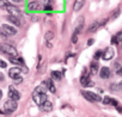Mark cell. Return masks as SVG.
I'll return each instance as SVG.
<instances>
[{"label":"cell","mask_w":122,"mask_h":117,"mask_svg":"<svg viewBox=\"0 0 122 117\" xmlns=\"http://www.w3.org/2000/svg\"><path fill=\"white\" fill-rule=\"evenodd\" d=\"M32 99L40 106L47 100V93H46V91H44V88L42 86H38V87H36L34 90V92H32Z\"/></svg>","instance_id":"6da1fadb"},{"label":"cell","mask_w":122,"mask_h":117,"mask_svg":"<svg viewBox=\"0 0 122 117\" xmlns=\"http://www.w3.org/2000/svg\"><path fill=\"white\" fill-rule=\"evenodd\" d=\"M0 7L1 9H4V10H6L10 15H13V16H16V17H22V12L16 7V6H13V5H11V4H9L6 0H1L0 1Z\"/></svg>","instance_id":"7a4b0ae2"},{"label":"cell","mask_w":122,"mask_h":117,"mask_svg":"<svg viewBox=\"0 0 122 117\" xmlns=\"http://www.w3.org/2000/svg\"><path fill=\"white\" fill-rule=\"evenodd\" d=\"M17 34V30L13 26H10L7 24H3L1 28H0V35H3V37L6 36H13Z\"/></svg>","instance_id":"3957f363"},{"label":"cell","mask_w":122,"mask_h":117,"mask_svg":"<svg viewBox=\"0 0 122 117\" xmlns=\"http://www.w3.org/2000/svg\"><path fill=\"white\" fill-rule=\"evenodd\" d=\"M0 50H1L3 53H5V54H7V55H10V56H18L17 50L12 45L6 44V43H1V44H0Z\"/></svg>","instance_id":"277c9868"},{"label":"cell","mask_w":122,"mask_h":117,"mask_svg":"<svg viewBox=\"0 0 122 117\" xmlns=\"http://www.w3.org/2000/svg\"><path fill=\"white\" fill-rule=\"evenodd\" d=\"M4 110H5V113H12V112H15L17 110V103H16V100L10 98V100L5 102Z\"/></svg>","instance_id":"5b68a950"},{"label":"cell","mask_w":122,"mask_h":117,"mask_svg":"<svg viewBox=\"0 0 122 117\" xmlns=\"http://www.w3.org/2000/svg\"><path fill=\"white\" fill-rule=\"evenodd\" d=\"M81 93H83L84 98H85V99H87L89 102H101V100H102L101 96H99V94H97V93L89 92V91H83Z\"/></svg>","instance_id":"8992f818"},{"label":"cell","mask_w":122,"mask_h":117,"mask_svg":"<svg viewBox=\"0 0 122 117\" xmlns=\"http://www.w3.org/2000/svg\"><path fill=\"white\" fill-rule=\"evenodd\" d=\"M20 74H22V71L18 68V67H13V68H11L10 71H9V75H10V78H12V79H18V78H20Z\"/></svg>","instance_id":"52a82bcc"},{"label":"cell","mask_w":122,"mask_h":117,"mask_svg":"<svg viewBox=\"0 0 122 117\" xmlns=\"http://www.w3.org/2000/svg\"><path fill=\"white\" fill-rule=\"evenodd\" d=\"M9 97L11 99H15V100H18L20 98V93L13 87V86H10L9 87Z\"/></svg>","instance_id":"ba28073f"},{"label":"cell","mask_w":122,"mask_h":117,"mask_svg":"<svg viewBox=\"0 0 122 117\" xmlns=\"http://www.w3.org/2000/svg\"><path fill=\"white\" fill-rule=\"evenodd\" d=\"M104 60H111V58L114 57V49L112 48H107L105 51L103 53V56H102Z\"/></svg>","instance_id":"9c48e42d"},{"label":"cell","mask_w":122,"mask_h":117,"mask_svg":"<svg viewBox=\"0 0 122 117\" xmlns=\"http://www.w3.org/2000/svg\"><path fill=\"white\" fill-rule=\"evenodd\" d=\"M83 25H84V17H79L78 22L76 23V30H74V35L79 34L83 29Z\"/></svg>","instance_id":"30bf717a"},{"label":"cell","mask_w":122,"mask_h":117,"mask_svg":"<svg viewBox=\"0 0 122 117\" xmlns=\"http://www.w3.org/2000/svg\"><path fill=\"white\" fill-rule=\"evenodd\" d=\"M80 84L83 86H93V83L90 81V79H89V74H84L80 78Z\"/></svg>","instance_id":"8fae6325"},{"label":"cell","mask_w":122,"mask_h":117,"mask_svg":"<svg viewBox=\"0 0 122 117\" xmlns=\"http://www.w3.org/2000/svg\"><path fill=\"white\" fill-rule=\"evenodd\" d=\"M99 77H101L102 79H108V78H110V69H109L108 67H103V68L101 69V72H99Z\"/></svg>","instance_id":"7c38bea8"},{"label":"cell","mask_w":122,"mask_h":117,"mask_svg":"<svg viewBox=\"0 0 122 117\" xmlns=\"http://www.w3.org/2000/svg\"><path fill=\"white\" fill-rule=\"evenodd\" d=\"M41 107H42V110L44 111V112H49V111H51V109H53V104H51V102H49L48 99L41 105Z\"/></svg>","instance_id":"4fadbf2b"},{"label":"cell","mask_w":122,"mask_h":117,"mask_svg":"<svg viewBox=\"0 0 122 117\" xmlns=\"http://www.w3.org/2000/svg\"><path fill=\"white\" fill-rule=\"evenodd\" d=\"M7 20H9V22H11L12 24H15L16 26H19V25H20L19 17H16V16H13V15H10V16L7 17Z\"/></svg>","instance_id":"5bb4252c"},{"label":"cell","mask_w":122,"mask_h":117,"mask_svg":"<svg viewBox=\"0 0 122 117\" xmlns=\"http://www.w3.org/2000/svg\"><path fill=\"white\" fill-rule=\"evenodd\" d=\"M105 22H93L91 25H90V28H89V32H95L102 24H104Z\"/></svg>","instance_id":"9a60e30c"},{"label":"cell","mask_w":122,"mask_h":117,"mask_svg":"<svg viewBox=\"0 0 122 117\" xmlns=\"http://www.w3.org/2000/svg\"><path fill=\"white\" fill-rule=\"evenodd\" d=\"M41 7H42L41 4L37 3V1H32V3H30V4L28 5V9H29L30 11H37V10H40Z\"/></svg>","instance_id":"2e32d148"},{"label":"cell","mask_w":122,"mask_h":117,"mask_svg":"<svg viewBox=\"0 0 122 117\" xmlns=\"http://www.w3.org/2000/svg\"><path fill=\"white\" fill-rule=\"evenodd\" d=\"M84 4H85V0H76V1H74V6H73V10H74V11L81 10V7L84 6Z\"/></svg>","instance_id":"e0dca14e"},{"label":"cell","mask_w":122,"mask_h":117,"mask_svg":"<svg viewBox=\"0 0 122 117\" xmlns=\"http://www.w3.org/2000/svg\"><path fill=\"white\" fill-rule=\"evenodd\" d=\"M44 84L47 85L48 90H49L51 93H55V92H56V88H55V86H54V84H53V81H51V80H47Z\"/></svg>","instance_id":"ac0fdd59"},{"label":"cell","mask_w":122,"mask_h":117,"mask_svg":"<svg viewBox=\"0 0 122 117\" xmlns=\"http://www.w3.org/2000/svg\"><path fill=\"white\" fill-rule=\"evenodd\" d=\"M51 77H53L54 79H56V80H60L61 78H62V73L57 72V71H54V72H51Z\"/></svg>","instance_id":"d6986e66"},{"label":"cell","mask_w":122,"mask_h":117,"mask_svg":"<svg viewBox=\"0 0 122 117\" xmlns=\"http://www.w3.org/2000/svg\"><path fill=\"white\" fill-rule=\"evenodd\" d=\"M90 68H91V73H92V74H97V71H98V63L92 62Z\"/></svg>","instance_id":"ffe728a7"},{"label":"cell","mask_w":122,"mask_h":117,"mask_svg":"<svg viewBox=\"0 0 122 117\" xmlns=\"http://www.w3.org/2000/svg\"><path fill=\"white\" fill-rule=\"evenodd\" d=\"M46 38L49 41V39H53L54 38V32L53 31H47L46 32Z\"/></svg>","instance_id":"44dd1931"},{"label":"cell","mask_w":122,"mask_h":117,"mask_svg":"<svg viewBox=\"0 0 122 117\" xmlns=\"http://www.w3.org/2000/svg\"><path fill=\"white\" fill-rule=\"evenodd\" d=\"M116 39H117V44H120V43L122 44V31L116 35Z\"/></svg>","instance_id":"7402d4cb"},{"label":"cell","mask_w":122,"mask_h":117,"mask_svg":"<svg viewBox=\"0 0 122 117\" xmlns=\"http://www.w3.org/2000/svg\"><path fill=\"white\" fill-rule=\"evenodd\" d=\"M102 55H103V53H102V51H96V54H95V56H93V57L96 58V60H98V58H99Z\"/></svg>","instance_id":"603a6c76"},{"label":"cell","mask_w":122,"mask_h":117,"mask_svg":"<svg viewBox=\"0 0 122 117\" xmlns=\"http://www.w3.org/2000/svg\"><path fill=\"white\" fill-rule=\"evenodd\" d=\"M103 102H104V104H111V98L110 97H105L103 99Z\"/></svg>","instance_id":"cb8c5ba5"},{"label":"cell","mask_w":122,"mask_h":117,"mask_svg":"<svg viewBox=\"0 0 122 117\" xmlns=\"http://www.w3.org/2000/svg\"><path fill=\"white\" fill-rule=\"evenodd\" d=\"M6 62L5 61H1V60H0V67H1V68H6Z\"/></svg>","instance_id":"d4e9b609"},{"label":"cell","mask_w":122,"mask_h":117,"mask_svg":"<svg viewBox=\"0 0 122 117\" xmlns=\"http://www.w3.org/2000/svg\"><path fill=\"white\" fill-rule=\"evenodd\" d=\"M116 74H117V75H120V77H122V67L117 69V72H116Z\"/></svg>","instance_id":"484cf974"},{"label":"cell","mask_w":122,"mask_h":117,"mask_svg":"<svg viewBox=\"0 0 122 117\" xmlns=\"http://www.w3.org/2000/svg\"><path fill=\"white\" fill-rule=\"evenodd\" d=\"M77 41H78V38H77V35H74V34H73V38H72V42H73V43H77Z\"/></svg>","instance_id":"4316f807"},{"label":"cell","mask_w":122,"mask_h":117,"mask_svg":"<svg viewBox=\"0 0 122 117\" xmlns=\"http://www.w3.org/2000/svg\"><path fill=\"white\" fill-rule=\"evenodd\" d=\"M118 13H120V11H118V10H117V11H116V12H114V15H112V17H111V18H116V17H117V16H118Z\"/></svg>","instance_id":"83f0119b"},{"label":"cell","mask_w":122,"mask_h":117,"mask_svg":"<svg viewBox=\"0 0 122 117\" xmlns=\"http://www.w3.org/2000/svg\"><path fill=\"white\" fill-rule=\"evenodd\" d=\"M111 105H114V106H117V100H115V99H111Z\"/></svg>","instance_id":"f1b7e54d"},{"label":"cell","mask_w":122,"mask_h":117,"mask_svg":"<svg viewBox=\"0 0 122 117\" xmlns=\"http://www.w3.org/2000/svg\"><path fill=\"white\" fill-rule=\"evenodd\" d=\"M44 10H46V11H50V10H51V7H50L49 5H47V6L44 7Z\"/></svg>","instance_id":"f546056e"},{"label":"cell","mask_w":122,"mask_h":117,"mask_svg":"<svg viewBox=\"0 0 122 117\" xmlns=\"http://www.w3.org/2000/svg\"><path fill=\"white\" fill-rule=\"evenodd\" d=\"M93 43V39H89V42H87V45H91Z\"/></svg>","instance_id":"4dcf8cb0"},{"label":"cell","mask_w":122,"mask_h":117,"mask_svg":"<svg viewBox=\"0 0 122 117\" xmlns=\"http://www.w3.org/2000/svg\"><path fill=\"white\" fill-rule=\"evenodd\" d=\"M13 3H20V1H23V0H12Z\"/></svg>","instance_id":"1f68e13d"},{"label":"cell","mask_w":122,"mask_h":117,"mask_svg":"<svg viewBox=\"0 0 122 117\" xmlns=\"http://www.w3.org/2000/svg\"><path fill=\"white\" fill-rule=\"evenodd\" d=\"M117 110H118L120 112H122V107H121V106H117Z\"/></svg>","instance_id":"d6a6232c"},{"label":"cell","mask_w":122,"mask_h":117,"mask_svg":"<svg viewBox=\"0 0 122 117\" xmlns=\"http://www.w3.org/2000/svg\"><path fill=\"white\" fill-rule=\"evenodd\" d=\"M1 98H3V91L0 90V99H1Z\"/></svg>","instance_id":"836d02e7"},{"label":"cell","mask_w":122,"mask_h":117,"mask_svg":"<svg viewBox=\"0 0 122 117\" xmlns=\"http://www.w3.org/2000/svg\"><path fill=\"white\" fill-rule=\"evenodd\" d=\"M118 86H120V88H121V90H122V81H121V83H120V84H118Z\"/></svg>","instance_id":"e575fe53"},{"label":"cell","mask_w":122,"mask_h":117,"mask_svg":"<svg viewBox=\"0 0 122 117\" xmlns=\"http://www.w3.org/2000/svg\"><path fill=\"white\" fill-rule=\"evenodd\" d=\"M0 79H1V80H3V75H1V74H0Z\"/></svg>","instance_id":"d590c367"}]
</instances>
